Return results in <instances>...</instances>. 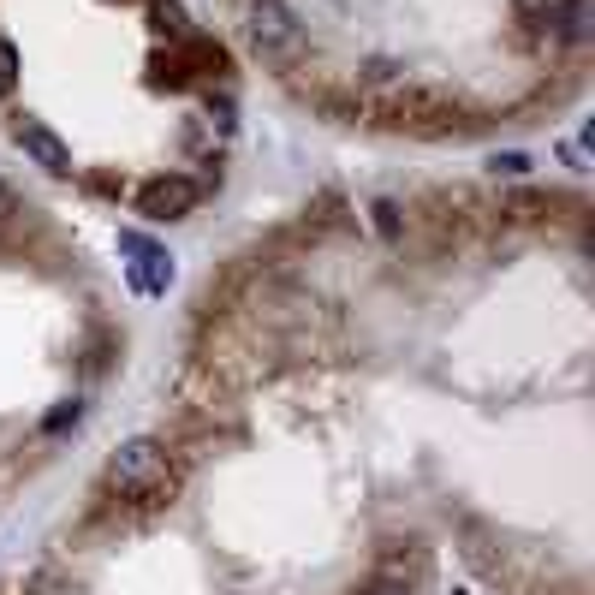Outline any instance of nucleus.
<instances>
[{"mask_svg": "<svg viewBox=\"0 0 595 595\" xmlns=\"http://www.w3.org/2000/svg\"><path fill=\"white\" fill-rule=\"evenodd\" d=\"M167 482H173V459H167V447L149 441V435L119 441L114 453H108V488H114L119 500H149V494H161Z\"/></svg>", "mask_w": 595, "mask_h": 595, "instance_id": "f257e3e1", "label": "nucleus"}, {"mask_svg": "<svg viewBox=\"0 0 595 595\" xmlns=\"http://www.w3.org/2000/svg\"><path fill=\"white\" fill-rule=\"evenodd\" d=\"M244 42H250V54L286 66L304 48V24H298V12L286 0H250L244 6Z\"/></svg>", "mask_w": 595, "mask_h": 595, "instance_id": "f03ea898", "label": "nucleus"}, {"mask_svg": "<svg viewBox=\"0 0 595 595\" xmlns=\"http://www.w3.org/2000/svg\"><path fill=\"white\" fill-rule=\"evenodd\" d=\"M197 179H185V173H161V179H149L143 191H137V209L149 215V221H179V215H191L197 209Z\"/></svg>", "mask_w": 595, "mask_h": 595, "instance_id": "7ed1b4c3", "label": "nucleus"}, {"mask_svg": "<svg viewBox=\"0 0 595 595\" xmlns=\"http://www.w3.org/2000/svg\"><path fill=\"white\" fill-rule=\"evenodd\" d=\"M12 137H18V149H24L36 167H48V173H72V155H66L60 131H48L42 119H18V125H12Z\"/></svg>", "mask_w": 595, "mask_h": 595, "instance_id": "20e7f679", "label": "nucleus"}, {"mask_svg": "<svg viewBox=\"0 0 595 595\" xmlns=\"http://www.w3.org/2000/svg\"><path fill=\"white\" fill-rule=\"evenodd\" d=\"M548 36H560V42H584V36H590V0H554Z\"/></svg>", "mask_w": 595, "mask_h": 595, "instance_id": "39448f33", "label": "nucleus"}, {"mask_svg": "<svg viewBox=\"0 0 595 595\" xmlns=\"http://www.w3.org/2000/svg\"><path fill=\"white\" fill-rule=\"evenodd\" d=\"M78 423H84V399H60V405L42 411V441H60V435H72Z\"/></svg>", "mask_w": 595, "mask_h": 595, "instance_id": "423d86ee", "label": "nucleus"}, {"mask_svg": "<svg viewBox=\"0 0 595 595\" xmlns=\"http://www.w3.org/2000/svg\"><path fill=\"white\" fill-rule=\"evenodd\" d=\"M369 221H375V233L387 238V244H399V238H405V221H399V209H393L387 197H375V203H369Z\"/></svg>", "mask_w": 595, "mask_h": 595, "instance_id": "0eeeda50", "label": "nucleus"}, {"mask_svg": "<svg viewBox=\"0 0 595 595\" xmlns=\"http://www.w3.org/2000/svg\"><path fill=\"white\" fill-rule=\"evenodd\" d=\"M512 12H518V24H524V30H548L554 0H512Z\"/></svg>", "mask_w": 595, "mask_h": 595, "instance_id": "6e6552de", "label": "nucleus"}, {"mask_svg": "<svg viewBox=\"0 0 595 595\" xmlns=\"http://www.w3.org/2000/svg\"><path fill=\"white\" fill-rule=\"evenodd\" d=\"M363 595H411V578H405V572H381Z\"/></svg>", "mask_w": 595, "mask_h": 595, "instance_id": "1a4fd4ad", "label": "nucleus"}, {"mask_svg": "<svg viewBox=\"0 0 595 595\" xmlns=\"http://www.w3.org/2000/svg\"><path fill=\"white\" fill-rule=\"evenodd\" d=\"M369 78H375V84H393V78H399V60H393V54H375V60H369Z\"/></svg>", "mask_w": 595, "mask_h": 595, "instance_id": "9d476101", "label": "nucleus"}, {"mask_svg": "<svg viewBox=\"0 0 595 595\" xmlns=\"http://www.w3.org/2000/svg\"><path fill=\"white\" fill-rule=\"evenodd\" d=\"M12 78H18V48L0 36V84H12Z\"/></svg>", "mask_w": 595, "mask_h": 595, "instance_id": "9b49d317", "label": "nucleus"}, {"mask_svg": "<svg viewBox=\"0 0 595 595\" xmlns=\"http://www.w3.org/2000/svg\"><path fill=\"white\" fill-rule=\"evenodd\" d=\"M560 161H566L572 173H584V167H590V155H584V143H560Z\"/></svg>", "mask_w": 595, "mask_h": 595, "instance_id": "f8f14e48", "label": "nucleus"}, {"mask_svg": "<svg viewBox=\"0 0 595 595\" xmlns=\"http://www.w3.org/2000/svg\"><path fill=\"white\" fill-rule=\"evenodd\" d=\"M530 167V155H518V149H506V155H494V173H524Z\"/></svg>", "mask_w": 595, "mask_h": 595, "instance_id": "ddd939ff", "label": "nucleus"}]
</instances>
